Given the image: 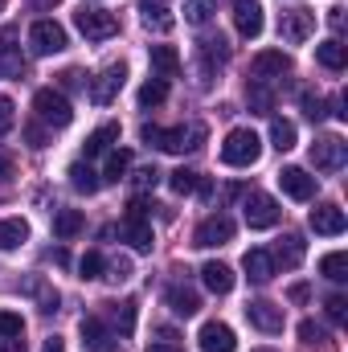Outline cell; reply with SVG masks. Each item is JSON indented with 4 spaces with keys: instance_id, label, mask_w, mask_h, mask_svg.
<instances>
[{
    "instance_id": "1",
    "label": "cell",
    "mask_w": 348,
    "mask_h": 352,
    "mask_svg": "<svg viewBox=\"0 0 348 352\" xmlns=\"http://www.w3.org/2000/svg\"><path fill=\"white\" fill-rule=\"evenodd\" d=\"M140 140L148 148H160V152H197L205 144V123H193V127H156V123H144Z\"/></svg>"
},
{
    "instance_id": "2",
    "label": "cell",
    "mask_w": 348,
    "mask_h": 352,
    "mask_svg": "<svg viewBox=\"0 0 348 352\" xmlns=\"http://www.w3.org/2000/svg\"><path fill=\"white\" fill-rule=\"evenodd\" d=\"M33 111H37V119L54 131H62V127H70L74 123V107H70V98L62 94L58 87H41L37 94H33Z\"/></svg>"
},
{
    "instance_id": "3",
    "label": "cell",
    "mask_w": 348,
    "mask_h": 352,
    "mask_svg": "<svg viewBox=\"0 0 348 352\" xmlns=\"http://www.w3.org/2000/svg\"><path fill=\"white\" fill-rule=\"evenodd\" d=\"M259 156H262V140L250 127H234L221 144V164H230V168H250V164H259Z\"/></svg>"
},
{
    "instance_id": "4",
    "label": "cell",
    "mask_w": 348,
    "mask_h": 352,
    "mask_svg": "<svg viewBox=\"0 0 348 352\" xmlns=\"http://www.w3.org/2000/svg\"><path fill=\"white\" fill-rule=\"evenodd\" d=\"M74 25H78V33L87 41H107V37L119 33V16L107 12V8H78L74 12Z\"/></svg>"
},
{
    "instance_id": "5",
    "label": "cell",
    "mask_w": 348,
    "mask_h": 352,
    "mask_svg": "<svg viewBox=\"0 0 348 352\" xmlns=\"http://www.w3.org/2000/svg\"><path fill=\"white\" fill-rule=\"evenodd\" d=\"M312 33H316V12H312V8H287V12L279 16V37H283L287 45H303Z\"/></svg>"
},
{
    "instance_id": "6",
    "label": "cell",
    "mask_w": 348,
    "mask_h": 352,
    "mask_svg": "<svg viewBox=\"0 0 348 352\" xmlns=\"http://www.w3.org/2000/svg\"><path fill=\"white\" fill-rule=\"evenodd\" d=\"M29 50L37 58H50V54H62L66 50V29L58 21H33L29 29Z\"/></svg>"
},
{
    "instance_id": "7",
    "label": "cell",
    "mask_w": 348,
    "mask_h": 352,
    "mask_svg": "<svg viewBox=\"0 0 348 352\" xmlns=\"http://www.w3.org/2000/svg\"><path fill=\"white\" fill-rule=\"evenodd\" d=\"M242 213H246V226H250V230H270V226H279V217H283L279 201L266 197V192H250L246 205H242Z\"/></svg>"
},
{
    "instance_id": "8",
    "label": "cell",
    "mask_w": 348,
    "mask_h": 352,
    "mask_svg": "<svg viewBox=\"0 0 348 352\" xmlns=\"http://www.w3.org/2000/svg\"><path fill=\"white\" fill-rule=\"evenodd\" d=\"M226 242H234V221L226 213L205 217L197 226V234H193V246H201V250H213V246H226Z\"/></svg>"
},
{
    "instance_id": "9",
    "label": "cell",
    "mask_w": 348,
    "mask_h": 352,
    "mask_svg": "<svg viewBox=\"0 0 348 352\" xmlns=\"http://www.w3.org/2000/svg\"><path fill=\"white\" fill-rule=\"evenodd\" d=\"M345 156H348V144L340 135H324V140L312 144V164L320 173H340L345 168Z\"/></svg>"
},
{
    "instance_id": "10",
    "label": "cell",
    "mask_w": 348,
    "mask_h": 352,
    "mask_svg": "<svg viewBox=\"0 0 348 352\" xmlns=\"http://www.w3.org/2000/svg\"><path fill=\"white\" fill-rule=\"evenodd\" d=\"M123 82H127V66L123 62H115V66H107L98 78H90V87H87V94H90V102H98V107H107L119 90H123Z\"/></svg>"
},
{
    "instance_id": "11",
    "label": "cell",
    "mask_w": 348,
    "mask_h": 352,
    "mask_svg": "<svg viewBox=\"0 0 348 352\" xmlns=\"http://www.w3.org/2000/svg\"><path fill=\"white\" fill-rule=\"evenodd\" d=\"M250 74H254V82L283 78V74H291V58L283 50H262V54H254V62H250Z\"/></svg>"
},
{
    "instance_id": "12",
    "label": "cell",
    "mask_w": 348,
    "mask_h": 352,
    "mask_svg": "<svg viewBox=\"0 0 348 352\" xmlns=\"http://www.w3.org/2000/svg\"><path fill=\"white\" fill-rule=\"evenodd\" d=\"M312 230L316 234H324V238H340L348 230V217L340 205H332V201H324V205H316L312 209Z\"/></svg>"
},
{
    "instance_id": "13",
    "label": "cell",
    "mask_w": 348,
    "mask_h": 352,
    "mask_svg": "<svg viewBox=\"0 0 348 352\" xmlns=\"http://www.w3.org/2000/svg\"><path fill=\"white\" fill-rule=\"evenodd\" d=\"M83 349L87 352H119V336H115L102 320L87 316V320H83Z\"/></svg>"
},
{
    "instance_id": "14",
    "label": "cell",
    "mask_w": 348,
    "mask_h": 352,
    "mask_svg": "<svg viewBox=\"0 0 348 352\" xmlns=\"http://www.w3.org/2000/svg\"><path fill=\"white\" fill-rule=\"evenodd\" d=\"M0 74L4 78H21L25 74V54L17 45V29H0Z\"/></svg>"
},
{
    "instance_id": "15",
    "label": "cell",
    "mask_w": 348,
    "mask_h": 352,
    "mask_svg": "<svg viewBox=\"0 0 348 352\" xmlns=\"http://www.w3.org/2000/svg\"><path fill=\"white\" fill-rule=\"evenodd\" d=\"M246 320L266 332V336H274V332H283V307H274V303H266V299H254V303H246Z\"/></svg>"
},
{
    "instance_id": "16",
    "label": "cell",
    "mask_w": 348,
    "mask_h": 352,
    "mask_svg": "<svg viewBox=\"0 0 348 352\" xmlns=\"http://www.w3.org/2000/svg\"><path fill=\"white\" fill-rule=\"evenodd\" d=\"M201 352H234L238 349V336H234V328L230 324H221V320H209L205 328H201Z\"/></svg>"
},
{
    "instance_id": "17",
    "label": "cell",
    "mask_w": 348,
    "mask_h": 352,
    "mask_svg": "<svg viewBox=\"0 0 348 352\" xmlns=\"http://www.w3.org/2000/svg\"><path fill=\"white\" fill-rule=\"evenodd\" d=\"M234 25L246 41H254L262 33V4L259 0H234Z\"/></svg>"
},
{
    "instance_id": "18",
    "label": "cell",
    "mask_w": 348,
    "mask_h": 352,
    "mask_svg": "<svg viewBox=\"0 0 348 352\" xmlns=\"http://www.w3.org/2000/svg\"><path fill=\"white\" fill-rule=\"evenodd\" d=\"M279 184L291 201H312L316 197V176H307L303 168H283L279 173Z\"/></svg>"
},
{
    "instance_id": "19",
    "label": "cell",
    "mask_w": 348,
    "mask_h": 352,
    "mask_svg": "<svg viewBox=\"0 0 348 352\" xmlns=\"http://www.w3.org/2000/svg\"><path fill=\"white\" fill-rule=\"evenodd\" d=\"M123 238H127L131 250H140V254H152V246H156L148 217H123Z\"/></svg>"
},
{
    "instance_id": "20",
    "label": "cell",
    "mask_w": 348,
    "mask_h": 352,
    "mask_svg": "<svg viewBox=\"0 0 348 352\" xmlns=\"http://www.w3.org/2000/svg\"><path fill=\"white\" fill-rule=\"evenodd\" d=\"M168 307H173V316L188 320V316L201 311V295H197L193 287H184V283H173V287H168Z\"/></svg>"
},
{
    "instance_id": "21",
    "label": "cell",
    "mask_w": 348,
    "mask_h": 352,
    "mask_svg": "<svg viewBox=\"0 0 348 352\" xmlns=\"http://www.w3.org/2000/svg\"><path fill=\"white\" fill-rule=\"evenodd\" d=\"M83 230H87L83 209H58V213H54V238H58V242H70V238H78Z\"/></svg>"
},
{
    "instance_id": "22",
    "label": "cell",
    "mask_w": 348,
    "mask_h": 352,
    "mask_svg": "<svg viewBox=\"0 0 348 352\" xmlns=\"http://www.w3.org/2000/svg\"><path fill=\"white\" fill-rule=\"evenodd\" d=\"M201 283H205L213 295H230V291H234V270L226 263H205L201 266Z\"/></svg>"
},
{
    "instance_id": "23",
    "label": "cell",
    "mask_w": 348,
    "mask_h": 352,
    "mask_svg": "<svg viewBox=\"0 0 348 352\" xmlns=\"http://www.w3.org/2000/svg\"><path fill=\"white\" fill-rule=\"evenodd\" d=\"M201 62H205V70H213V66H226V62H230V41H226L221 33H209V37H201Z\"/></svg>"
},
{
    "instance_id": "24",
    "label": "cell",
    "mask_w": 348,
    "mask_h": 352,
    "mask_svg": "<svg viewBox=\"0 0 348 352\" xmlns=\"http://www.w3.org/2000/svg\"><path fill=\"white\" fill-rule=\"evenodd\" d=\"M316 62H320L324 70H336V74H340V70L348 66V50H345V41H336V37H332V41L316 45Z\"/></svg>"
},
{
    "instance_id": "25",
    "label": "cell",
    "mask_w": 348,
    "mask_h": 352,
    "mask_svg": "<svg viewBox=\"0 0 348 352\" xmlns=\"http://www.w3.org/2000/svg\"><path fill=\"white\" fill-rule=\"evenodd\" d=\"M21 291H25V295H33V299L41 303V311H45V316H54V311H58V303H62V299H58V291H54L45 278H29V283H21Z\"/></svg>"
},
{
    "instance_id": "26",
    "label": "cell",
    "mask_w": 348,
    "mask_h": 352,
    "mask_svg": "<svg viewBox=\"0 0 348 352\" xmlns=\"http://www.w3.org/2000/svg\"><path fill=\"white\" fill-rule=\"evenodd\" d=\"M270 263H283L287 270H291V266H299V263H303V238H299V234H287V238L274 246Z\"/></svg>"
},
{
    "instance_id": "27",
    "label": "cell",
    "mask_w": 348,
    "mask_h": 352,
    "mask_svg": "<svg viewBox=\"0 0 348 352\" xmlns=\"http://www.w3.org/2000/svg\"><path fill=\"white\" fill-rule=\"evenodd\" d=\"M242 266H246V274H250V283H270V274H274V263H270V254L266 250H246V258H242Z\"/></svg>"
},
{
    "instance_id": "28",
    "label": "cell",
    "mask_w": 348,
    "mask_h": 352,
    "mask_svg": "<svg viewBox=\"0 0 348 352\" xmlns=\"http://www.w3.org/2000/svg\"><path fill=\"white\" fill-rule=\"evenodd\" d=\"M25 238H29V226H25L21 217H4V221H0V254L17 250Z\"/></svg>"
},
{
    "instance_id": "29",
    "label": "cell",
    "mask_w": 348,
    "mask_h": 352,
    "mask_svg": "<svg viewBox=\"0 0 348 352\" xmlns=\"http://www.w3.org/2000/svg\"><path fill=\"white\" fill-rule=\"evenodd\" d=\"M115 140H119V123H102L98 131H90V135H87V144H83L87 160H90V156H98V152H107V148H111Z\"/></svg>"
},
{
    "instance_id": "30",
    "label": "cell",
    "mask_w": 348,
    "mask_h": 352,
    "mask_svg": "<svg viewBox=\"0 0 348 352\" xmlns=\"http://www.w3.org/2000/svg\"><path fill=\"white\" fill-rule=\"evenodd\" d=\"M152 66H156V78H176V70H180V58H176L173 45H152Z\"/></svg>"
},
{
    "instance_id": "31",
    "label": "cell",
    "mask_w": 348,
    "mask_h": 352,
    "mask_svg": "<svg viewBox=\"0 0 348 352\" xmlns=\"http://www.w3.org/2000/svg\"><path fill=\"white\" fill-rule=\"evenodd\" d=\"M70 184H74V188H78V192H98V184H102V180H98V173H94V168H90L87 160H74V164H70Z\"/></svg>"
},
{
    "instance_id": "32",
    "label": "cell",
    "mask_w": 348,
    "mask_h": 352,
    "mask_svg": "<svg viewBox=\"0 0 348 352\" xmlns=\"http://www.w3.org/2000/svg\"><path fill=\"white\" fill-rule=\"evenodd\" d=\"M270 148L274 152H291L295 148V123L291 119H274L270 123Z\"/></svg>"
},
{
    "instance_id": "33",
    "label": "cell",
    "mask_w": 348,
    "mask_h": 352,
    "mask_svg": "<svg viewBox=\"0 0 348 352\" xmlns=\"http://www.w3.org/2000/svg\"><path fill=\"white\" fill-rule=\"evenodd\" d=\"M320 274H324V278H332V283H345V278H348V254H345V250L324 254V258H320Z\"/></svg>"
},
{
    "instance_id": "34",
    "label": "cell",
    "mask_w": 348,
    "mask_h": 352,
    "mask_svg": "<svg viewBox=\"0 0 348 352\" xmlns=\"http://www.w3.org/2000/svg\"><path fill=\"white\" fill-rule=\"evenodd\" d=\"M140 8H144V25L148 29H160V33H168L176 21L168 16V8L164 4H152V0H140Z\"/></svg>"
},
{
    "instance_id": "35",
    "label": "cell",
    "mask_w": 348,
    "mask_h": 352,
    "mask_svg": "<svg viewBox=\"0 0 348 352\" xmlns=\"http://www.w3.org/2000/svg\"><path fill=\"white\" fill-rule=\"evenodd\" d=\"M111 320H115L119 336H131V332H135V303H131V299H123V303H111Z\"/></svg>"
},
{
    "instance_id": "36",
    "label": "cell",
    "mask_w": 348,
    "mask_h": 352,
    "mask_svg": "<svg viewBox=\"0 0 348 352\" xmlns=\"http://www.w3.org/2000/svg\"><path fill=\"white\" fill-rule=\"evenodd\" d=\"M131 168V152H123V148H115L111 152V160H107V168H102V180H111V184H119L123 176Z\"/></svg>"
},
{
    "instance_id": "37",
    "label": "cell",
    "mask_w": 348,
    "mask_h": 352,
    "mask_svg": "<svg viewBox=\"0 0 348 352\" xmlns=\"http://www.w3.org/2000/svg\"><path fill=\"white\" fill-rule=\"evenodd\" d=\"M217 12V0H184V21L188 25H205Z\"/></svg>"
},
{
    "instance_id": "38",
    "label": "cell",
    "mask_w": 348,
    "mask_h": 352,
    "mask_svg": "<svg viewBox=\"0 0 348 352\" xmlns=\"http://www.w3.org/2000/svg\"><path fill=\"white\" fill-rule=\"evenodd\" d=\"M164 98H168V82L164 78H148L140 87V107H160Z\"/></svg>"
},
{
    "instance_id": "39",
    "label": "cell",
    "mask_w": 348,
    "mask_h": 352,
    "mask_svg": "<svg viewBox=\"0 0 348 352\" xmlns=\"http://www.w3.org/2000/svg\"><path fill=\"white\" fill-rule=\"evenodd\" d=\"M102 266H107V258H102L98 250H90V254H83V258H78V278H87V283L102 278Z\"/></svg>"
},
{
    "instance_id": "40",
    "label": "cell",
    "mask_w": 348,
    "mask_h": 352,
    "mask_svg": "<svg viewBox=\"0 0 348 352\" xmlns=\"http://www.w3.org/2000/svg\"><path fill=\"white\" fill-rule=\"evenodd\" d=\"M168 184H173V192H180V197H188V192H197L201 176H197V173H188V168H176V173L168 176Z\"/></svg>"
},
{
    "instance_id": "41",
    "label": "cell",
    "mask_w": 348,
    "mask_h": 352,
    "mask_svg": "<svg viewBox=\"0 0 348 352\" xmlns=\"http://www.w3.org/2000/svg\"><path fill=\"white\" fill-rule=\"evenodd\" d=\"M250 111H259V115H270L274 111V94L266 90V82H254L250 87Z\"/></svg>"
},
{
    "instance_id": "42",
    "label": "cell",
    "mask_w": 348,
    "mask_h": 352,
    "mask_svg": "<svg viewBox=\"0 0 348 352\" xmlns=\"http://www.w3.org/2000/svg\"><path fill=\"white\" fill-rule=\"evenodd\" d=\"M156 184H160V173H156L152 164H148V168H140V173L131 176V188H135V197H144V192H152Z\"/></svg>"
},
{
    "instance_id": "43",
    "label": "cell",
    "mask_w": 348,
    "mask_h": 352,
    "mask_svg": "<svg viewBox=\"0 0 348 352\" xmlns=\"http://www.w3.org/2000/svg\"><path fill=\"white\" fill-rule=\"evenodd\" d=\"M299 340L316 349V344H328V332H324V328H320L316 320H303V324H299Z\"/></svg>"
},
{
    "instance_id": "44",
    "label": "cell",
    "mask_w": 348,
    "mask_h": 352,
    "mask_svg": "<svg viewBox=\"0 0 348 352\" xmlns=\"http://www.w3.org/2000/svg\"><path fill=\"white\" fill-rule=\"evenodd\" d=\"M102 278H111V283H127L131 278V258H115V263L102 266Z\"/></svg>"
},
{
    "instance_id": "45",
    "label": "cell",
    "mask_w": 348,
    "mask_h": 352,
    "mask_svg": "<svg viewBox=\"0 0 348 352\" xmlns=\"http://www.w3.org/2000/svg\"><path fill=\"white\" fill-rule=\"evenodd\" d=\"M0 336H25V320L17 311H0Z\"/></svg>"
},
{
    "instance_id": "46",
    "label": "cell",
    "mask_w": 348,
    "mask_h": 352,
    "mask_svg": "<svg viewBox=\"0 0 348 352\" xmlns=\"http://www.w3.org/2000/svg\"><path fill=\"white\" fill-rule=\"evenodd\" d=\"M324 307H328V320H332V324H345V320H348V299H345V295H328V303H324Z\"/></svg>"
},
{
    "instance_id": "47",
    "label": "cell",
    "mask_w": 348,
    "mask_h": 352,
    "mask_svg": "<svg viewBox=\"0 0 348 352\" xmlns=\"http://www.w3.org/2000/svg\"><path fill=\"white\" fill-rule=\"evenodd\" d=\"M303 115H307L312 123H320V119H324V98L307 90V94H303Z\"/></svg>"
},
{
    "instance_id": "48",
    "label": "cell",
    "mask_w": 348,
    "mask_h": 352,
    "mask_svg": "<svg viewBox=\"0 0 348 352\" xmlns=\"http://www.w3.org/2000/svg\"><path fill=\"white\" fill-rule=\"evenodd\" d=\"M12 123H17V107H12V98H8V94H0V135H4V131H12Z\"/></svg>"
},
{
    "instance_id": "49",
    "label": "cell",
    "mask_w": 348,
    "mask_h": 352,
    "mask_svg": "<svg viewBox=\"0 0 348 352\" xmlns=\"http://www.w3.org/2000/svg\"><path fill=\"white\" fill-rule=\"evenodd\" d=\"M25 140H29V148H45V140H50L45 123H29V127H25Z\"/></svg>"
},
{
    "instance_id": "50",
    "label": "cell",
    "mask_w": 348,
    "mask_h": 352,
    "mask_svg": "<svg viewBox=\"0 0 348 352\" xmlns=\"http://www.w3.org/2000/svg\"><path fill=\"white\" fill-rule=\"evenodd\" d=\"M83 87V74H78V70H62V74H58V90H62V94H66V90H78Z\"/></svg>"
},
{
    "instance_id": "51",
    "label": "cell",
    "mask_w": 348,
    "mask_h": 352,
    "mask_svg": "<svg viewBox=\"0 0 348 352\" xmlns=\"http://www.w3.org/2000/svg\"><path fill=\"white\" fill-rule=\"evenodd\" d=\"M0 352H29L25 336H0Z\"/></svg>"
},
{
    "instance_id": "52",
    "label": "cell",
    "mask_w": 348,
    "mask_h": 352,
    "mask_svg": "<svg viewBox=\"0 0 348 352\" xmlns=\"http://www.w3.org/2000/svg\"><path fill=\"white\" fill-rule=\"evenodd\" d=\"M12 173H17L12 156H8V152H0V184H8V180H12Z\"/></svg>"
},
{
    "instance_id": "53",
    "label": "cell",
    "mask_w": 348,
    "mask_h": 352,
    "mask_svg": "<svg viewBox=\"0 0 348 352\" xmlns=\"http://www.w3.org/2000/svg\"><path fill=\"white\" fill-rule=\"evenodd\" d=\"M307 295H312V291H307V283H295V287L287 291V299H291V303H307Z\"/></svg>"
},
{
    "instance_id": "54",
    "label": "cell",
    "mask_w": 348,
    "mask_h": 352,
    "mask_svg": "<svg viewBox=\"0 0 348 352\" xmlns=\"http://www.w3.org/2000/svg\"><path fill=\"white\" fill-rule=\"evenodd\" d=\"M328 25L340 33V29H345V8H328Z\"/></svg>"
},
{
    "instance_id": "55",
    "label": "cell",
    "mask_w": 348,
    "mask_h": 352,
    "mask_svg": "<svg viewBox=\"0 0 348 352\" xmlns=\"http://www.w3.org/2000/svg\"><path fill=\"white\" fill-rule=\"evenodd\" d=\"M41 352H66V340H62V336H50V340L41 344Z\"/></svg>"
},
{
    "instance_id": "56",
    "label": "cell",
    "mask_w": 348,
    "mask_h": 352,
    "mask_svg": "<svg viewBox=\"0 0 348 352\" xmlns=\"http://www.w3.org/2000/svg\"><path fill=\"white\" fill-rule=\"evenodd\" d=\"M50 258H54L58 266H66V263H70V254H66V246H58V250H50Z\"/></svg>"
},
{
    "instance_id": "57",
    "label": "cell",
    "mask_w": 348,
    "mask_h": 352,
    "mask_svg": "<svg viewBox=\"0 0 348 352\" xmlns=\"http://www.w3.org/2000/svg\"><path fill=\"white\" fill-rule=\"evenodd\" d=\"M148 352H180V344H164V340H160V344H152Z\"/></svg>"
},
{
    "instance_id": "58",
    "label": "cell",
    "mask_w": 348,
    "mask_h": 352,
    "mask_svg": "<svg viewBox=\"0 0 348 352\" xmlns=\"http://www.w3.org/2000/svg\"><path fill=\"white\" fill-rule=\"evenodd\" d=\"M254 352H274V349H254Z\"/></svg>"
},
{
    "instance_id": "59",
    "label": "cell",
    "mask_w": 348,
    "mask_h": 352,
    "mask_svg": "<svg viewBox=\"0 0 348 352\" xmlns=\"http://www.w3.org/2000/svg\"><path fill=\"white\" fill-rule=\"evenodd\" d=\"M0 8H4V0H0Z\"/></svg>"
}]
</instances>
